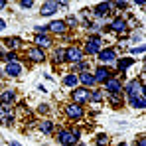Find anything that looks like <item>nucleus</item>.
<instances>
[{"instance_id":"412c9836","label":"nucleus","mask_w":146,"mask_h":146,"mask_svg":"<svg viewBox=\"0 0 146 146\" xmlns=\"http://www.w3.org/2000/svg\"><path fill=\"white\" fill-rule=\"evenodd\" d=\"M2 42L6 44V48H8V49H14V48L20 46V40H18V38H6V40H2Z\"/></svg>"},{"instance_id":"9d476101","label":"nucleus","mask_w":146,"mask_h":146,"mask_svg":"<svg viewBox=\"0 0 146 146\" xmlns=\"http://www.w3.org/2000/svg\"><path fill=\"white\" fill-rule=\"evenodd\" d=\"M4 73H6V75H10V77H18V75L22 73V65H20L18 61H10V63H6Z\"/></svg>"},{"instance_id":"c756f323","label":"nucleus","mask_w":146,"mask_h":146,"mask_svg":"<svg viewBox=\"0 0 146 146\" xmlns=\"http://www.w3.org/2000/svg\"><path fill=\"white\" fill-rule=\"evenodd\" d=\"M132 53H144V46H138V48H132Z\"/></svg>"},{"instance_id":"ddd939ff","label":"nucleus","mask_w":146,"mask_h":146,"mask_svg":"<svg viewBox=\"0 0 146 146\" xmlns=\"http://www.w3.org/2000/svg\"><path fill=\"white\" fill-rule=\"evenodd\" d=\"M59 2H44L42 4V16H51L53 12H57Z\"/></svg>"},{"instance_id":"f257e3e1","label":"nucleus","mask_w":146,"mask_h":146,"mask_svg":"<svg viewBox=\"0 0 146 146\" xmlns=\"http://www.w3.org/2000/svg\"><path fill=\"white\" fill-rule=\"evenodd\" d=\"M126 95H128V101L134 109H144L146 107V97H144V85L142 81H136L132 79L128 85H126Z\"/></svg>"},{"instance_id":"b1692460","label":"nucleus","mask_w":146,"mask_h":146,"mask_svg":"<svg viewBox=\"0 0 146 146\" xmlns=\"http://www.w3.org/2000/svg\"><path fill=\"white\" fill-rule=\"evenodd\" d=\"M109 144V136L107 134H99L97 136V146H107Z\"/></svg>"},{"instance_id":"ea45409f","label":"nucleus","mask_w":146,"mask_h":146,"mask_svg":"<svg viewBox=\"0 0 146 146\" xmlns=\"http://www.w3.org/2000/svg\"><path fill=\"white\" fill-rule=\"evenodd\" d=\"M75 146H85V144H75Z\"/></svg>"},{"instance_id":"39448f33","label":"nucleus","mask_w":146,"mask_h":146,"mask_svg":"<svg viewBox=\"0 0 146 146\" xmlns=\"http://www.w3.org/2000/svg\"><path fill=\"white\" fill-rule=\"evenodd\" d=\"M63 59H67V61H71V63H79V61L83 59V51L79 48H75V46H73V48H67Z\"/></svg>"},{"instance_id":"e433bc0d","label":"nucleus","mask_w":146,"mask_h":146,"mask_svg":"<svg viewBox=\"0 0 146 146\" xmlns=\"http://www.w3.org/2000/svg\"><path fill=\"white\" fill-rule=\"evenodd\" d=\"M10 146H22V144H18V142H10Z\"/></svg>"},{"instance_id":"58836bf2","label":"nucleus","mask_w":146,"mask_h":146,"mask_svg":"<svg viewBox=\"0 0 146 146\" xmlns=\"http://www.w3.org/2000/svg\"><path fill=\"white\" fill-rule=\"evenodd\" d=\"M119 146H126V144H124V142H121V144H119Z\"/></svg>"},{"instance_id":"f8f14e48","label":"nucleus","mask_w":146,"mask_h":146,"mask_svg":"<svg viewBox=\"0 0 146 146\" xmlns=\"http://www.w3.org/2000/svg\"><path fill=\"white\" fill-rule=\"evenodd\" d=\"M111 30H113V32H117V34H124V32H126V20L121 18V16H119V18H115V20H113V24H111Z\"/></svg>"},{"instance_id":"f03ea898","label":"nucleus","mask_w":146,"mask_h":146,"mask_svg":"<svg viewBox=\"0 0 146 146\" xmlns=\"http://www.w3.org/2000/svg\"><path fill=\"white\" fill-rule=\"evenodd\" d=\"M57 140L63 146H75L79 140V132L77 130H59L57 132Z\"/></svg>"},{"instance_id":"5701e85b","label":"nucleus","mask_w":146,"mask_h":146,"mask_svg":"<svg viewBox=\"0 0 146 146\" xmlns=\"http://www.w3.org/2000/svg\"><path fill=\"white\" fill-rule=\"evenodd\" d=\"M40 128H42V132H46V134H49V132L53 130V122H51V121H42V124H40Z\"/></svg>"},{"instance_id":"423d86ee","label":"nucleus","mask_w":146,"mask_h":146,"mask_svg":"<svg viewBox=\"0 0 146 146\" xmlns=\"http://www.w3.org/2000/svg\"><path fill=\"white\" fill-rule=\"evenodd\" d=\"M85 51L89 53V55H93V53H99L101 51V38H89L87 40V44H85Z\"/></svg>"},{"instance_id":"6e6552de","label":"nucleus","mask_w":146,"mask_h":146,"mask_svg":"<svg viewBox=\"0 0 146 146\" xmlns=\"http://www.w3.org/2000/svg\"><path fill=\"white\" fill-rule=\"evenodd\" d=\"M99 59H101L103 63H113V61L117 59V51H115L113 48L101 49V51H99Z\"/></svg>"},{"instance_id":"bb28decb","label":"nucleus","mask_w":146,"mask_h":146,"mask_svg":"<svg viewBox=\"0 0 146 146\" xmlns=\"http://www.w3.org/2000/svg\"><path fill=\"white\" fill-rule=\"evenodd\" d=\"M91 99H93V101H101V99H103V93H101V91H95V93H91Z\"/></svg>"},{"instance_id":"4c0bfd02","label":"nucleus","mask_w":146,"mask_h":146,"mask_svg":"<svg viewBox=\"0 0 146 146\" xmlns=\"http://www.w3.org/2000/svg\"><path fill=\"white\" fill-rule=\"evenodd\" d=\"M2 59H4V53H2V51H0V61H2Z\"/></svg>"},{"instance_id":"473e14b6","label":"nucleus","mask_w":146,"mask_h":146,"mask_svg":"<svg viewBox=\"0 0 146 146\" xmlns=\"http://www.w3.org/2000/svg\"><path fill=\"white\" fill-rule=\"evenodd\" d=\"M138 146H146V138H144V136L138 138Z\"/></svg>"},{"instance_id":"7c9ffc66","label":"nucleus","mask_w":146,"mask_h":146,"mask_svg":"<svg viewBox=\"0 0 146 146\" xmlns=\"http://www.w3.org/2000/svg\"><path fill=\"white\" fill-rule=\"evenodd\" d=\"M111 103H113V105H119L121 101H119V97H117V95H113V97H111Z\"/></svg>"},{"instance_id":"72a5a7b5","label":"nucleus","mask_w":146,"mask_h":146,"mask_svg":"<svg viewBox=\"0 0 146 146\" xmlns=\"http://www.w3.org/2000/svg\"><path fill=\"white\" fill-rule=\"evenodd\" d=\"M115 6H117V8H126V6H128V4H126V2H117V4H115Z\"/></svg>"},{"instance_id":"dca6fc26","label":"nucleus","mask_w":146,"mask_h":146,"mask_svg":"<svg viewBox=\"0 0 146 146\" xmlns=\"http://www.w3.org/2000/svg\"><path fill=\"white\" fill-rule=\"evenodd\" d=\"M77 79H79V81L83 83V87H87V89H89V87L95 83V79H93V73H89V71L79 73V75H77Z\"/></svg>"},{"instance_id":"0eeeda50","label":"nucleus","mask_w":146,"mask_h":146,"mask_svg":"<svg viewBox=\"0 0 146 146\" xmlns=\"http://www.w3.org/2000/svg\"><path fill=\"white\" fill-rule=\"evenodd\" d=\"M105 89H107L111 95H117V93H121L122 85H121V81H119V79L111 77V79H107V81H105Z\"/></svg>"},{"instance_id":"f704fd0d","label":"nucleus","mask_w":146,"mask_h":146,"mask_svg":"<svg viewBox=\"0 0 146 146\" xmlns=\"http://www.w3.org/2000/svg\"><path fill=\"white\" fill-rule=\"evenodd\" d=\"M4 28H6V22H4V20H2V18H0V32H2V30H4Z\"/></svg>"},{"instance_id":"9b49d317","label":"nucleus","mask_w":146,"mask_h":146,"mask_svg":"<svg viewBox=\"0 0 146 146\" xmlns=\"http://www.w3.org/2000/svg\"><path fill=\"white\" fill-rule=\"evenodd\" d=\"M93 79H95V83H105L107 79H111V71L107 67H99L93 75Z\"/></svg>"},{"instance_id":"f3484780","label":"nucleus","mask_w":146,"mask_h":146,"mask_svg":"<svg viewBox=\"0 0 146 146\" xmlns=\"http://www.w3.org/2000/svg\"><path fill=\"white\" fill-rule=\"evenodd\" d=\"M111 8H113V4H109V2H101L95 6V14H97L99 18H103V16H107L109 12H111Z\"/></svg>"},{"instance_id":"393cba45","label":"nucleus","mask_w":146,"mask_h":146,"mask_svg":"<svg viewBox=\"0 0 146 146\" xmlns=\"http://www.w3.org/2000/svg\"><path fill=\"white\" fill-rule=\"evenodd\" d=\"M53 55H55V61H61V59L65 57V49H55Z\"/></svg>"},{"instance_id":"a878e982","label":"nucleus","mask_w":146,"mask_h":146,"mask_svg":"<svg viewBox=\"0 0 146 146\" xmlns=\"http://www.w3.org/2000/svg\"><path fill=\"white\" fill-rule=\"evenodd\" d=\"M4 59H6L8 63H10V61H16V53H12V51H10V53H4Z\"/></svg>"},{"instance_id":"2eb2a0df","label":"nucleus","mask_w":146,"mask_h":146,"mask_svg":"<svg viewBox=\"0 0 146 146\" xmlns=\"http://www.w3.org/2000/svg\"><path fill=\"white\" fill-rule=\"evenodd\" d=\"M48 30H51L53 34H63V32L67 30V24H65L63 20H55V22L48 24Z\"/></svg>"},{"instance_id":"1a4fd4ad","label":"nucleus","mask_w":146,"mask_h":146,"mask_svg":"<svg viewBox=\"0 0 146 146\" xmlns=\"http://www.w3.org/2000/svg\"><path fill=\"white\" fill-rule=\"evenodd\" d=\"M65 113H67V117H69V119H81V117H83V107L71 103V105H67V107H65Z\"/></svg>"},{"instance_id":"c9c22d12","label":"nucleus","mask_w":146,"mask_h":146,"mask_svg":"<svg viewBox=\"0 0 146 146\" xmlns=\"http://www.w3.org/2000/svg\"><path fill=\"white\" fill-rule=\"evenodd\" d=\"M4 6H6V2H4V0H0V8H4Z\"/></svg>"},{"instance_id":"2f4dec72","label":"nucleus","mask_w":146,"mask_h":146,"mask_svg":"<svg viewBox=\"0 0 146 146\" xmlns=\"http://www.w3.org/2000/svg\"><path fill=\"white\" fill-rule=\"evenodd\" d=\"M75 69H85V63H83V61H79V63H75Z\"/></svg>"},{"instance_id":"cd10ccee","label":"nucleus","mask_w":146,"mask_h":146,"mask_svg":"<svg viewBox=\"0 0 146 146\" xmlns=\"http://www.w3.org/2000/svg\"><path fill=\"white\" fill-rule=\"evenodd\" d=\"M20 6H22V8H32V6H34V2H32V0H22V2H20Z\"/></svg>"},{"instance_id":"20e7f679","label":"nucleus","mask_w":146,"mask_h":146,"mask_svg":"<svg viewBox=\"0 0 146 146\" xmlns=\"http://www.w3.org/2000/svg\"><path fill=\"white\" fill-rule=\"evenodd\" d=\"M14 121V115L10 111V105H0V124L2 126H10Z\"/></svg>"},{"instance_id":"7ed1b4c3","label":"nucleus","mask_w":146,"mask_h":146,"mask_svg":"<svg viewBox=\"0 0 146 146\" xmlns=\"http://www.w3.org/2000/svg\"><path fill=\"white\" fill-rule=\"evenodd\" d=\"M71 97L75 105H85L87 101H91V91L87 87H79V89H73Z\"/></svg>"},{"instance_id":"4468645a","label":"nucleus","mask_w":146,"mask_h":146,"mask_svg":"<svg viewBox=\"0 0 146 146\" xmlns=\"http://www.w3.org/2000/svg\"><path fill=\"white\" fill-rule=\"evenodd\" d=\"M28 57L32 61H44L46 53H44V49H40V48H30L28 49Z\"/></svg>"},{"instance_id":"4be33fe9","label":"nucleus","mask_w":146,"mask_h":146,"mask_svg":"<svg viewBox=\"0 0 146 146\" xmlns=\"http://www.w3.org/2000/svg\"><path fill=\"white\" fill-rule=\"evenodd\" d=\"M132 63H134V59H132V57L121 59V61H119V69H121V71H124V69H128V67H130Z\"/></svg>"},{"instance_id":"6ab92c4d","label":"nucleus","mask_w":146,"mask_h":146,"mask_svg":"<svg viewBox=\"0 0 146 146\" xmlns=\"http://www.w3.org/2000/svg\"><path fill=\"white\" fill-rule=\"evenodd\" d=\"M14 97H16V95H14V91H10V89H8V91H4V93H2V97H0V105H8V103H12Z\"/></svg>"},{"instance_id":"c85d7f7f","label":"nucleus","mask_w":146,"mask_h":146,"mask_svg":"<svg viewBox=\"0 0 146 146\" xmlns=\"http://www.w3.org/2000/svg\"><path fill=\"white\" fill-rule=\"evenodd\" d=\"M48 32V26H36V34H46Z\"/></svg>"},{"instance_id":"aec40b11","label":"nucleus","mask_w":146,"mask_h":146,"mask_svg":"<svg viewBox=\"0 0 146 146\" xmlns=\"http://www.w3.org/2000/svg\"><path fill=\"white\" fill-rule=\"evenodd\" d=\"M63 83H65L67 87H77V83H79V79H77V75H73V73H69V75H65V79H63Z\"/></svg>"},{"instance_id":"a211bd4d","label":"nucleus","mask_w":146,"mask_h":146,"mask_svg":"<svg viewBox=\"0 0 146 146\" xmlns=\"http://www.w3.org/2000/svg\"><path fill=\"white\" fill-rule=\"evenodd\" d=\"M36 44H38V48H48V46H51V40H49L46 34H36Z\"/></svg>"}]
</instances>
